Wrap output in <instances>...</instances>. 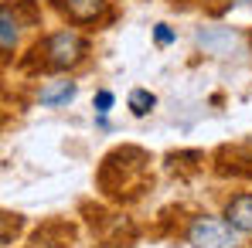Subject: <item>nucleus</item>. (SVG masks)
<instances>
[{
    "label": "nucleus",
    "mask_w": 252,
    "mask_h": 248,
    "mask_svg": "<svg viewBox=\"0 0 252 248\" xmlns=\"http://www.w3.org/2000/svg\"><path fill=\"white\" fill-rule=\"evenodd\" d=\"M38 55H41L48 72H68V68H75L85 58V38L79 31H68V28L55 31V34H48L38 44Z\"/></svg>",
    "instance_id": "nucleus-1"
},
{
    "label": "nucleus",
    "mask_w": 252,
    "mask_h": 248,
    "mask_svg": "<svg viewBox=\"0 0 252 248\" xmlns=\"http://www.w3.org/2000/svg\"><path fill=\"white\" fill-rule=\"evenodd\" d=\"M188 245L191 248H235L239 235L228 221L218 218H194L188 228Z\"/></svg>",
    "instance_id": "nucleus-2"
},
{
    "label": "nucleus",
    "mask_w": 252,
    "mask_h": 248,
    "mask_svg": "<svg viewBox=\"0 0 252 248\" xmlns=\"http://www.w3.org/2000/svg\"><path fill=\"white\" fill-rule=\"evenodd\" d=\"M55 10L68 21V24H99L106 14H109V0H55Z\"/></svg>",
    "instance_id": "nucleus-3"
},
{
    "label": "nucleus",
    "mask_w": 252,
    "mask_h": 248,
    "mask_svg": "<svg viewBox=\"0 0 252 248\" xmlns=\"http://www.w3.org/2000/svg\"><path fill=\"white\" fill-rule=\"evenodd\" d=\"M17 38H21L17 10H14V3H10V0H3V7H0V51H3V61H10V58H14Z\"/></svg>",
    "instance_id": "nucleus-4"
},
{
    "label": "nucleus",
    "mask_w": 252,
    "mask_h": 248,
    "mask_svg": "<svg viewBox=\"0 0 252 248\" xmlns=\"http://www.w3.org/2000/svg\"><path fill=\"white\" fill-rule=\"evenodd\" d=\"M225 221L242 231V235H252V194H235L228 204H225Z\"/></svg>",
    "instance_id": "nucleus-5"
},
{
    "label": "nucleus",
    "mask_w": 252,
    "mask_h": 248,
    "mask_svg": "<svg viewBox=\"0 0 252 248\" xmlns=\"http://www.w3.org/2000/svg\"><path fill=\"white\" fill-rule=\"evenodd\" d=\"M72 99H75V82H62V85H55V88H41V95H38L41 106H65Z\"/></svg>",
    "instance_id": "nucleus-6"
},
{
    "label": "nucleus",
    "mask_w": 252,
    "mask_h": 248,
    "mask_svg": "<svg viewBox=\"0 0 252 248\" xmlns=\"http://www.w3.org/2000/svg\"><path fill=\"white\" fill-rule=\"evenodd\" d=\"M154 92H147V88H133L129 92V109H133V116H147L150 109H154Z\"/></svg>",
    "instance_id": "nucleus-7"
},
{
    "label": "nucleus",
    "mask_w": 252,
    "mask_h": 248,
    "mask_svg": "<svg viewBox=\"0 0 252 248\" xmlns=\"http://www.w3.org/2000/svg\"><path fill=\"white\" fill-rule=\"evenodd\" d=\"M109 109H113V92H99V95H95V112L106 116Z\"/></svg>",
    "instance_id": "nucleus-8"
},
{
    "label": "nucleus",
    "mask_w": 252,
    "mask_h": 248,
    "mask_svg": "<svg viewBox=\"0 0 252 248\" xmlns=\"http://www.w3.org/2000/svg\"><path fill=\"white\" fill-rule=\"evenodd\" d=\"M154 38H157V44H170L174 41V31H170L167 24H157L154 28Z\"/></svg>",
    "instance_id": "nucleus-9"
},
{
    "label": "nucleus",
    "mask_w": 252,
    "mask_h": 248,
    "mask_svg": "<svg viewBox=\"0 0 252 248\" xmlns=\"http://www.w3.org/2000/svg\"><path fill=\"white\" fill-rule=\"evenodd\" d=\"M211 10H225V7H232V3H242V0H208Z\"/></svg>",
    "instance_id": "nucleus-10"
}]
</instances>
